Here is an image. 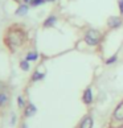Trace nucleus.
<instances>
[{"label":"nucleus","instance_id":"1","mask_svg":"<svg viewBox=\"0 0 123 128\" xmlns=\"http://www.w3.org/2000/svg\"><path fill=\"white\" fill-rule=\"evenodd\" d=\"M25 41H27V32L19 24H13L6 30L4 44H6L7 49L9 52H12V53H15L17 49H20Z\"/></svg>","mask_w":123,"mask_h":128},{"label":"nucleus","instance_id":"2","mask_svg":"<svg viewBox=\"0 0 123 128\" xmlns=\"http://www.w3.org/2000/svg\"><path fill=\"white\" fill-rule=\"evenodd\" d=\"M102 40V33L97 29H89L85 34V42L90 46L98 45Z\"/></svg>","mask_w":123,"mask_h":128},{"label":"nucleus","instance_id":"3","mask_svg":"<svg viewBox=\"0 0 123 128\" xmlns=\"http://www.w3.org/2000/svg\"><path fill=\"white\" fill-rule=\"evenodd\" d=\"M122 24H123V20L119 16H110L107 18V25L110 29H116V28H119Z\"/></svg>","mask_w":123,"mask_h":128},{"label":"nucleus","instance_id":"4","mask_svg":"<svg viewBox=\"0 0 123 128\" xmlns=\"http://www.w3.org/2000/svg\"><path fill=\"white\" fill-rule=\"evenodd\" d=\"M36 111H37V108H36L35 104H33V103H28L25 106V108H24V116L25 118H31V116H33L36 114Z\"/></svg>","mask_w":123,"mask_h":128},{"label":"nucleus","instance_id":"5","mask_svg":"<svg viewBox=\"0 0 123 128\" xmlns=\"http://www.w3.org/2000/svg\"><path fill=\"white\" fill-rule=\"evenodd\" d=\"M114 119L119 120V122H123V102L120 104H118L116 108L114 110Z\"/></svg>","mask_w":123,"mask_h":128},{"label":"nucleus","instance_id":"6","mask_svg":"<svg viewBox=\"0 0 123 128\" xmlns=\"http://www.w3.org/2000/svg\"><path fill=\"white\" fill-rule=\"evenodd\" d=\"M9 103V94L6 91H0V108H4Z\"/></svg>","mask_w":123,"mask_h":128},{"label":"nucleus","instance_id":"7","mask_svg":"<svg viewBox=\"0 0 123 128\" xmlns=\"http://www.w3.org/2000/svg\"><path fill=\"white\" fill-rule=\"evenodd\" d=\"M28 9H29V6L28 4H20V6L17 7V9H16V12H15V15L16 16H24V15H27V12H28Z\"/></svg>","mask_w":123,"mask_h":128},{"label":"nucleus","instance_id":"8","mask_svg":"<svg viewBox=\"0 0 123 128\" xmlns=\"http://www.w3.org/2000/svg\"><path fill=\"white\" fill-rule=\"evenodd\" d=\"M93 118L91 116H85L83 120L81 122V126H79V128H93Z\"/></svg>","mask_w":123,"mask_h":128},{"label":"nucleus","instance_id":"9","mask_svg":"<svg viewBox=\"0 0 123 128\" xmlns=\"http://www.w3.org/2000/svg\"><path fill=\"white\" fill-rule=\"evenodd\" d=\"M56 22H57V17H56L54 15H50L48 18H45L44 28H52V26L56 25Z\"/></svg>","mask_w":123,"mask_h":128},{"label":"nucleus","instance_id":"10","mask_svg":"<svg viewBox=\"0 0 123 128\" xmlns=\"http://www.w3.org/2000/svg\"><path fill=\"white\" fill-rule=\"evenodd\" d=\"M82 99H83V102L86 104H90L93 102V91H91V88H86V90H85Z\"/></svg>","mask_w":123,"mask_h":128},{"label":"nucleus","instance_id":"11","mask_svg":"<svg viewBox=\"0 0 123 128\" xmlns=\"http://www.w3.org/2000/svg\"><path fill=\"white\" fill-rule=\"evenodd\" d=\"M25 60L29 61V62H35V61L39 60V53L37 52H29V53H27Z\"/></svg>","mask_w":123,"mask_h":128},{"label":"nucleus","instance_id":"12","mask_svg":"<svg viewBox=\"0 0 123 128\" xmlns=\"http://www.w3.org/2000/svg\"><path fill=\"white\" fill-rule=\"evenodd\" d=\"M44 78H45V74L39 72V70H36V72L32 74V82H37V80H41Z\"/></svg>","mask_w":123,"mask_h":128},{"label":"nucleus","instance_id":"13","mask_svg":"<svg viewBox=\"0 0 123 128\" xmlns=\"http://www.w3.org/2000/svg\"><path fill=\"white\" fill-rule=\"evenodd\" d=\"M20 68H21V70H24V72H28V70H29V68H31L29 61H27V60L20 61Z\"/></svg>","mask_w":123,"mask_h":128},{"label":"nucleus","instance_id":"14","mask_svg":"<svg viewBox=\"0 0 123 128\" xmlns=\"http://www.w3.org/2000/svg\"><path fill=\"white\" fill-rule=\"evenodd\" d=\"M17 106H19V108H20V110H23V108H25V100H24V98L23 96H19L17 98Z\"/></svg>","mask_w":123,"mask_h":128},{"label":"nucleus","instance_id":"15","mask_svg":"<svg viewBox=\"0 0 123 128\" xmlns=\"http://www.w3.org/2000/svg\"><path fill=\"white\" fill-rule=\"evenodd\" d=\"M44 3H46V0H31V6L32 7H39V6H41V4H44Z\"/></svg>","mask_w":123,"mask_h":128},{"label":"nucleus","instance_id":"16","mask_svg":"<svg viewBox=\"0 0 123 128\" xmlns=\"http://www.w3.org/2000/svg\"><path fill=\"white\" fill-rule=\"evenodd\" d=\"M116 58H118V57H116V54H114V56L111 57V58L106 60V64H107V65H111V64H114L115 61H116Z\"/></svg>","mask_w":123,"mask_h":128},{"label":"nucleus","instance_id":"17","mask_svg":"<svg viewBox=\"0 0 123 128\" xmlns=\"http://www.w3.org/2000/svg\"><path fill=\"white\" fill-rule=\"evenodd\" d=\"M118 7H119V12L123 16V0H118Z\"/></svg>","mask_w":123,"mask_h":128},{"label":"nucleus","instance_id":"18","mask_svg":"<svg viewBox=\"0 0 123 128\" xmlns=\"http://www.w3.org/2000/svg\"><path fill=\"white\" fill-rule=\"evenodd\" d=\"M23 2H24L25 4H29V3H31V0H23Z\"/></svg>","mask_w":123,"mask_h":128},{"label":"nucleus","instance_id":"19","mask_svg":"<svg viewBox=\"0 0 123 128\" xmlns=\"http://www.w3.org/2000/svg\"><path fill=\"white\" fill-rule=\"evenodd\" d=\"M46 2H54V0H46Z\"/></svg>","mask_w":123,"mask_h":128},{"label":"nucleus","instance_id":"20","mask_svg":"<svg viewBox=\"0 0 123 128\" xmlns=\"http://www.w3.org/2000/svg\"><path fill=\"white\" fill-rule=\"evenodd\" d=\"M0 91H2V83H0Z\"/></svg>","mask_w":123,"mask_h":128},{"label":"nucleus","instance_id":"21","mask_svg":"<svg viewBox=\"0 0 123 128\" xmlns=\"http://www.w3.org/2000/svg\"><path fill=\"white\" fill-rule=\"evenodd\" d=\"M15 2H19V0H15Z\"/></svg>","mask_w":123,"mask_h":128}]
</instances>
